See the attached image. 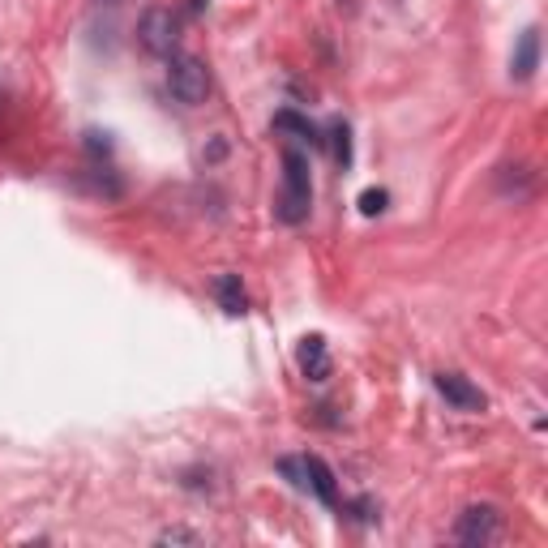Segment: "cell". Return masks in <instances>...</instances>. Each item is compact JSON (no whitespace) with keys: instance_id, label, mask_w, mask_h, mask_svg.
<instances>
[{"instance_id":"obj_1","label":"cell","mask_w":548,"mask_h":548,"mask_svg":"<svg viewBox=\"0 0 548 548\" xmlns=\"http://www.w3.org/2000/svg\"><path fill=\"white\" fill-rule=\"evenodd\" d=\"M313 210V185H309V155L287 146L283 150V189H279V202H274V215L287 227H300Z\"/></svg>"},{"instance_id":"obj_2","label":"cell","mask_w":548,"mask_h":548,"mask_svg":"<svg viewBox=\"0 0 548 548\" xmlns=\"http://www.w3.org/2000/svg\"><path fill=\"white\" fill-rule=\"evenodd\" d=\"M167 86L185 108H197L210 95V69L189 52H172L167 56Z\"/></svg>"},{"instance_id":"obj_3","label":"cell","mask_w":548,"mask_h":548,"mask_svg":"<svg viewBox=\"0 0 548 548\" xmlns=\"http://www.w3.org/2000/svg\"><path fill=\"white\" fill-rule=\"evenodd\" d=\"M137 39H142V48L150 56H172L180 52V18L172 9H163V5H150L142 13V22H137Z\"/></svg>"},{"instance_id":"obj_4","label":"cell","mask_w":548,"mask_h":548,"mask_svg":"<svg viewBox=\"0 0 548 548\" xmlns=\"http://www.w3.org/2000/svg\"><path fill=\"white\" fill-rule=\"evenodd\" d=\"M454 540L471 544V548H484V544H497L501 540V514L493 506H467L454 523Z\"/></svg>"},{"instance_id":"obj_5","label":"cell","mask_w":548,"mask_h":548,"mask_svg":"<svg viewBox=\"0 0 548 548\" xmlns=\"http://www.w3.org/2000/svg\"><path fill=\"white\" fill-rule=\"evenodd\" d=\"M433 386H437V394H441V399H446L454 411H467V416H476V411L489 407L484 390L471 382V377H463V373H437Z\"/></svg>"},{"instance_id":"obj_6","label":"cell","mask_w":548,"mask_h":548,"mask_svg":"<svg viewBox=\"0 0 548 548\" xmlns=\"http://www.w3.org/2000/svg\"><path fill=\"white\" fill-rule=\"evenodd\" d=\"M304 480H309V493L322 501V506H339V480H334V471H330L326 459L304 454Z\"/></svg>"},{"instance_id":"obj_7","label":"cell","mask_w":548,"mask_h":548,"mask_svg":"<svg viewBox=\"0 0 548 548\" xmlns=\"http://www.w3.org/2000/svg\"><path fill=\"white\" fill-rule=\"evenodd\" d=\"M300 373L309 377V382H326L330 377V352H326V339L322 334H309V339H300Z\"/></svg>"},{"instance_id":"obj_8","label":"cell","mask_w":548,"mask_h":548,"mask_svg":"<svg viewBox=\"0 0 548 548\" xmlns=\"http://www.w3.org/2000/svg\"><path fill=\"white\" fill-rule=\"evenodd\" d=\"M536 69H540V30L531 26V30H523L519 48H514L510 73H514V82H531V78H536Z\"/></svg>"},{"instance_id":"obj_9","label":"cell","mask_w":548,"mask_h":548,"mask_svg":"<svg viewBox=\"0 0 548 548\" xmlns=\"http://www.w3.org/2000/svg\"><path fill=\"white\" fill-rule=\"evenodd\" d=\"M215 300H219V309L227 313V317H240L249 309V296H245V283H240V274H219L215 279Z\"/></svg>"},{"instance_id":"obj_10","label":"cell","mask_w":548,"mask_h":548,"mask_svg":"<svg viewBox=\"0 0 548 548\" xmlns=\"http://www.w3.org/2000/svg\"><path fill=\"white\" fill-rule=\"evenodd\" d=\"M274 129H279V133H292L296 142H309V146H322V142H326V137H322V129H317L309 116H300L296 108H283V112H274Z\"/></svg>"},{"instance_id":"obj_11","label":"cell","mask_w":548,"mask_h":548,"mask_svg":"<svg viewBox=\"0 0 548 548\" xmlns=\"http://www.w3.org/2000/svg\"><path fill=\"white\" fill-rule=\"evenodd\" d=\"M82 189H90L95 197H108V202H116V197L125 193V180H120L116 172H90V180H82Z\"/></svg>"},{"instance_id":"obj_12","label":"cell","mask_w":548,"mask_h":548,"mask_svg":"<svg viewBox=\"0 0 548 548\" xmlns=\"http://www.w3.org/2000/svg\"><path fill=\"white\" fill-rule=\"evenodd\" d=\"M334 159H339L343 167L352 163V129H347L343 120H339V125H334Z\"/></svg>"},{"instance_id":"obj_13","label":"cell","mask_w":548,"mask_h":548,"mask_svg":"<svg viewBox=\"0 0 548 548\" xmlns=\"http://www.w3.org/2000/svg\"><path fill=\"white\" fill-rule=\"evenodd\" d=\"M386 202H390L386 189H364V193H360V215H382Z\"/></svg>"},{"instance_id":"obj_14","label":"cell","mask_w":548,"mask_h":548,"mask_svg":"<svg viewBox=\"0 0 548 548\" xmlns=\"http://www.w3.org/2000/svg\"><path fill=\"white\" fill-rule=\"evenodd\" d=\"M343 514H356L360 523H373L377 519V501L373 497H356V501H347V506H343Z\"/></svg>"},{"instance_id":"obj_15","label":"cell","mask_w":548,"mask_h":548,"mask_svg":"<svg viewBox=\"0 0 548 548\" xmlns=\"http://www.w3.org/2000/svg\"><path fill=\"white\" fill-rule=\"evenodd\" d=\"M159 544H202V536H197V531H185V527H172L159 536Z\"/></svg>"},{"instance_id":"obj_16","label":"cell","mask_w":548,"mask_h":548,"mask_svg":"<svg viewBox=\"0 0 548 548\" xmlns=\"http://www.w3.org/2000/svg\"><path fill=\"white\" fill-rule=\"evenodd\" d=\"M86 150H90V155H108V150H112L108 133H86Z\"/></svg>"}]
</instances>
